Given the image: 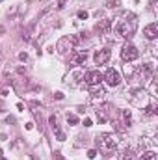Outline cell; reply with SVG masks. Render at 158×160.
Returning a JSON list of instances; mask_svg holds the SVG:
<instances>
[{"mask_svg":"<svg viewBox=\"0 0 158 160\" xmlns=\"http://www.w3.org/2000/svg\"><path fill=\"white\" fill-rule=\"evenodd\" d=\"M141 160H156V153L147 151V153H143V155H141Z\"/></svg>","mask_w":158,"mask_h":160,"instance_id":"cell-14","label":"cell"},{"mask_svg":"<svg viewBox=\"0 0 158 160\" xmlns=\"http://www.w3.org/2000/svg\"><path fill=\"white\" fill-rule=\"evenodd\" d=\"M102 78L106 80V84L112 86V88H116V86L121 84V75H119V71H116V69H108Z\"/></svg>","mask_w":158,"mask_h":160,"instance_id":"cell-5","label":"cell"},{"mask_svg":"<svg viewBox=\"0 0 158 160\" xmlns=\"http://www.w3.org/2000/svg\"><path fill=\"white\" fill-rule=\"evenodd\" d=\"M112 28V22H110V19H101L97 24H95V32L99 34V36H104V34H108V30Z\"/></svg>","mask_w":158,"mask_h":160,"instance_id":"cell-10","label":"cell"},{"mask_svg":"<svg viewBox=\"0 0 158 160\" xmlns=\"http://www.w3.org/2000/svg\"><path fill=\"white\" fill-rule=\"evenodd\" d=\"M67 123H71V125H78V118H77L75 114H67Z\"/></svg>","mask_w":158,"mask_h":160,"instance_id":"cell-16","label":"cell"},{"mask_svg":"<svg viewBox=\"0 0 158 160\" xmlns=\"http://www.w3.org/2000/svg\"><path fill=\"white\" fill-rule=\"evenodd\" d=\"M110 56H112L110 48H101V50H97V52H95L93 60H95V63H97V65H102V63H106V62L110 60Z\"/></svg>","mask_w":158,"mask_h":160,"instance_id":"cell-8","label":"cell"},{"mask_svg":"<svg viewBox=\"0 0 158 160\" xmlns=\"http://www.w3.org/2000/svg\"><path fill=\"white\" fill-rule=\"evenodd\" d=\"M95 157H97V151L95 149H89L87 151V158H95Z\"/></svg>","mask_w":158,"mask_h":160,"instance_id":"cell-18","label":"cell"},{"mask_svg":"<svg viewBox=\"0 0 158 160\" xmlns=\"http://www.w3.org/2000/svg\"><path fill=\"white\" fill-rule=\"evenodd\" d=\"M48 123H50V127L58 132V121H56V118H54V116H50V118H48Z\"/></svg>","mask_w":158,"mask_h":160,"instance_id":"cell-17","label":"cell"},{"mask_svg":"<svg viewBox=\"0 0 158 160\" xmlns=\"http://www.w3.org/2000/svg\"><path fill=\"white\" fill-rule=\"evenodd\" d=\"M97 145H99V151L104 155V157H112L116 153V147H117V140L114 134L110 132H102L97 136Z\"/></svg>","mask_w":158,"mask_h":160,"instance_id":"cell-1","label":"cell"},{"mask_svg":"<svg viewBox=\"0 0 158 160\" xmlns=\"http://www.w3.org/2000/svg\"><path fill=\"white\" fill-rule=\"evenodd\" d=\"M78 19L86 21V19H87V11H78Z\"/></svg>","mask_w":158,"mask_h":160,"instance_id":"cell-20","label":"cell"},{"mask_svg":"<svg viewBox=\"0 0 158 160\" xmlns=\"http://www.w3.org/2000/svg\"><path fill=\"white\" fill-rule=\"evenodd\" d=\"M19 60H22V62H26V60H28V56H26V52H21V54H19Z\"/></svg>","mask_w":158,"mask_h":160,"instance_id":"cell-21","label":"cell"},{"mask_svg":"<svg viewBox=\"0 0 158 160\" xmlns=\"http://www.w3.org/2000/svg\"><path fill=\"white\" fill-rule=\"evenodd\" d=\"M0 160H6V158H2V157H0Z\"/></svg>","mask_w":158,"mask_h":160,"instance_id":"cell-26","label":"cell"},{"mask_svg":"<svg viewBox=\"0 0 158 160\" xmlns=\"http://www.w3.org/2000/svg\"><path fill=\"white\" fill-rule=\"evenodd\" d=\"M143 36H145L149 41L156 39V38H158V24H156V22H151L149 26H145V30H143Z\"/></svg>","mask_w":158,"mask_h":160,"instance_id":"cell-11","label":"cell"},{"mask_svg":"<svg viewBox=\"0 0 158 160\" xmlns=\"http://www.w3.org/2000/svg\"><path fill=\"white\" fill-rule=\"evenodd\" d=\"M84 127H91V119H84Z\"/></svg>","mask_w":158,"mask_h":160,"instance_id":"cell-25","label":"cell"},{"mask_svg":"<svg viewBox=\"0 0 158 160\" xmlns=\"http://www.w3.org/2000/svg\"><path fill=\"white\" fill-rule=\"evenodd\" d=\"M78 38L77 36H63L62 39L58 41V45H56V48H58V52L60 54H67L69 50H75V47L78 45Z\"/></svg>","mask_w":158,"mask_h":160,"instance_id":"cell-3","label":"cell"},{"mask_svg":"<svg viewBox=\"0 0 158 160\" xmlns=\"http://www.w3.org/2000/svg\"><path fill=\"white\" fill-rule=\"evenodd\" d=\"M86 60H87V52H86V50L73 52L71 58H69V67H78V65H82Z\"/></svg>","mask_w":158,"mask_h":160,"instance_id":"cell-7","label":"cell"},{"mask_svg":"<svg viewBox=\"0 0 158 160\" xmlns=\"http://www.w3.org/2000/svg\"><path fill=\"white\" fill-rule=\"evenodd\" d=\"M138 71H140V75L143 77V80H147L151 75H153V65H151V63H145V65H143V67H140Z\"/></svg>","mask_w":158,"mask_h":160,"instance_id":"cell-12","label":"cell"},{"mask_svg":"<svg viewBox=\"0 0 158 160\" xmlns=\"http://www.w3.org/2000/svg\"><path fill=\"white\" fill-rule=\"evenodd\" d=\"M54 97H56L58 101H62V99H63V93H62V91H58V93H54Z\"/></svg>","mask_w":158,"mask_h":160,"instance_id":"cell-24","label":"cell"},{"mask_svg":"<svg viewBox=\"0 0 158 160\" xmlns=\"http://www.w3.org/2000/svg\"><path fill=\"white\" fill-rule=\"evenodd\" d=\"M102 82V75L99 71H87L86 73V84L87 86H99Z\"/></svg>","mask_w":158,"mask_h":160,"instance_id":"cell-9","label":"cell"},{"mask_svg":"<svg viewBox=\"0 0 158 160\" xmlns=\"http://www.w3.org/2000/svg\"><path fill=\"white\" fill-rule=\"evenodd\" d=\"M136 30H138V22H136V17H134L132 13H130V15H126V17H125V21H121L117 26H116V32H117V36L125 38V39H130V38H134Z\"/></svg>","mask_w":158,"mask_h":160,"instance_id":"cell-2","label":"cell"},{"mask_svg":"<svg viewBox=\"0 0 158 160\" xmlns=\"http://www.w3.org/2000/svg\"><path fill=\"white\" fill-rule=\"evenodd\" d=\"M114 116V106L112 104H102L101 108H97V118L101 123H104V121H108V118H112Z\"/></svg>","mask_w":158,"mask_h":160,"instance_id":"cell-6","label":"cell"},{"mask_svg":"<svg viewBox=\"0 0 158 160\" xmlns=\"http://www.w3.org/2000/svg\"><path fill=\"white\" fill-rule=\"evenodd\" d=\"M56 136H58V140H60V142H63V140H65V136H63V132H60V130L56 132Z\"/></svg>","mask_w":158,"mask_h":160,"instance_id":"cell-22","label":"cell"},{"mask_svg":"<svg viewBox=\"0 0 158 160\" xmlns=\"http://www.w3.org/2000/svg\"><path fill=\"white\" fill-rule=\"evenodd\" d=\"M121 160H134V153H132L130 149H126V151L121 155Z\"/></svg>","mask_w":158,"mask_h":160,"instance_id":"cell-15","label":"cell"},{"mask_svg":"<svg viewBox=\"0 0 158 160\" xmlns=\"http://www.w3.org/2000/svg\"><path fill=\"white\" fill-rule=\"evenodd\" d=\"M119 6V0H110L108 2V8H117Z\"/></svg>","mask_w":158,"mask_h":160,"instance_id":"cell-19","label":"cell"},{"mask_svg":"<svg viewBox=\"0 0 158 160\" xmlns=\"http://www.w3.org/2000/svg\"><path fill=\"white\" fill-rule=\"evenodd\" d=\"M138 56H140V52H138V48H136L132 43H125V45H123V48H121V58H123L125 62H134V60H138Z\"/></svg>","mask_w":158,"mask_h":160,"instance_id":"cell-4","label":"cell"},{"mask_svg":"<svg viewBox=\"0 0 158 160\" xmlns=\"http://www.w3.org/2000/svg\"><path fill=\"white\" fill-rule=\"evenodd\" d=\"M65 2H67V0H58V9H62V8H65Z\"/></svg>","mask_w":158,"mask_h":160,"instance_id":"cell-23","label":"cell"},{"mask_svg":"<svg viewBox=\"0 0 158 160\" xmlns=\"http://www.w3.org/2000/svg\"><path fill=\"white\" fill-rule=\"evenodd\" d=\"M89 91H91L93 97H99V99H102V97L106 95V91L101 88V84H99V86H89Z\"/></svg>","mask_w":158,"mask_h":160,"instance_id":"cell-13","label":"cell"}]
</instances>
